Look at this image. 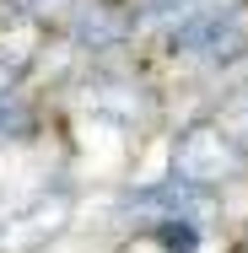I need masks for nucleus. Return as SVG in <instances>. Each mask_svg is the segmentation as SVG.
Wrapping results in <instances>:
<instances>
[{
  "mask_svg": "<svg viewBox=\"0 0 248 253\" xmlns=\"http://www.w3.org/2000/svg\"><path fill=\"white\" fill-rule=\"evenodd\" d=\"M135 5V22L141 27H167V22H178L195 0H130Z\"/></svg>",
  "mask_w": 248,
  "mask_h": 253,
  "instance_id": "3",
  "label": "nucleus"
},
{
  "mask_svg": "<svg viewBox=\"0 0 248 253\" xmlns=\"http://www.w3.org/2000/svg\"><path fill=\"white\" fill-rule=\"evenodd\" d=\"M243 167V151L232 146V135L227 129H210V124H199V129H184L178 135V146H173V172L184 178V183H221V178H232Z\"/></svg>",
  "mask_w": 248,
  "mask_h": 253,
  "instance_id": "1",
  "label": "nucleus"
},
{
  "mask_svg": "<svg viewBox=\"0 0 248 253\" xmlns=\"http://www.w3.org/2000/svg\"><path fill=\"white\" fill-rule=\"evenodd\" d=\"M70 22V43L87 54H108V49H124L135 38V5L130 0H70L65 11Z\"/></svg>",
  "mask_w": 248,
  "mask_h": 253,
  "instance_id": "2",
  "label": "nucleus"
}]
</instances>
